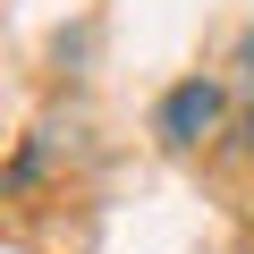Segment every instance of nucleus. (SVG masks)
Here are the masks:
<instances>
[{"mask_svg":"<svg viewBox=\"0 0 254 254\" xmlns=\"http://www.w3.org/2000/svg\"><path fill=\"white\" fill-rule=\"evenodd\" d=\"M237 93H246V102H254V34H246V43H237Z\"/></svg>","mask_w":254,"mask_h":254,"instance_id":"f03ea898","label":"nucleus"},{"mask_svg":"<svg viewBox=\"0 0 254 254\" xmlns=\"http://www.w3.org/2000/svg\"><path fill=\"white\" fill-rule=\"evenodd\" d=\"M212 127H220V85L212 76H187V85L161 93V144H203Z\"/></svg>","mask_w":254,"mask_h":254,"instance_id":"f257e3e1","label":"nucleus"}]
</instances>
